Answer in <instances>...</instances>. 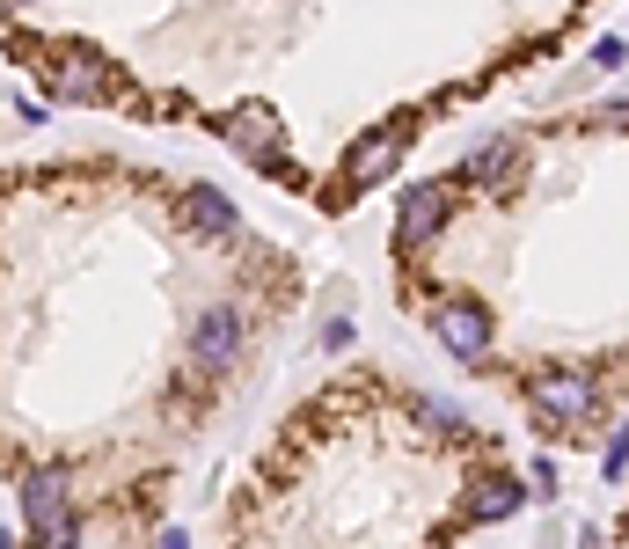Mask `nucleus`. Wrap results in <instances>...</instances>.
Instances as JSON below:
<instances>
[{"mask_svg":"<svg viewBox=\"0 0 629 549\" xmlns=\"http://www.w3.org/2000/svg\"><path fill=\"white\" fill-rule=\"evenodd\" d=\"M242 337H249L242 308H206L191 322V373H228L242 359Z\"/></svg>","mask_w":629,"mask_h":549,"instance_id":"20e7f679","label":"nucleus"},{"mask_svg":"<svg viewBox=\"0 0 629 549\" xmlns=\"http://www.w3.org/2000/svg\"><path fill=\"white\" fill-rule=\"evenodd\" d=\"M425 330L439 337V352L469 359V367H483L490 359V337H498V322H490L483 301H469V293H447V301L425 308Z\"/></svg>","mask_w":629,"mask_h":549,"instance_id":"f03ea898","label":"nucleus"},{"mask_svg":"<svg viewBox=\"0 0 629 549\" xmlns=\"http://www.w3.org/2000/svg\"><path fill=\"white\" fill-rule=\"evenodd\" d=\"M183 228L206 234V242H228V234H242V213H234V198H228V191L191 183V191H183Z\"/></svg>","mask_w":629,"mask_h":549,"instance_id":"39448f33","label":"nucleus"},{"mask_svg":"<svg viewBox=\"0 0 629 549\" xmlns=\"http://www.w3.org/2000/svg\"><path fill=\"white\" fill-rule=\"evenodd\" d=\"M622 469H629V426L615 432V440H608V455H600V477H608V483L622 477Z\"/></svg>","mask_w":629,"mask_h":549,"instance_id":"423d86ee","label":"nucleus"},{"mask_svg":"<svg viewBox=\"0 0 629 549\" xmlns=\"http://www.w3.org/2000/svg\"><path fill=\"white\" fill-rule=\"evenodd\" d=\"M161 549H191V542H183V535H161Z\"/></svg>","mask_w":629,"mask_h":549,"instance_id":"6e6552de","label":"nucleus"},{"mask_svg":"<svg viewBox=\"0 0 629 549\" xmlns=\"http://www.w3.org/2000/svg\"><path fill=\"white\" fill-rule=\"evenodd\" d=\"M527 410H535V426L557 432V440H586L578 426H593L600 381L593 373H535V381H527Z\"/></svg>","mask_w":629,"mask_h":549,"instance_id":"f257e3e1","label":"nucleus"},{"mask_svg":"<svg viewBox=\"0 0 629 549\" xmlns=\"http://www.w3.org/2000/svg\"><path fill=\"white\" fill-rule=\"evenodd\" d=\"M447 220H455V183H447V177L418 183V191H402L396 198V257H418V249L432 242Z\"/></svg>","mask_w":629,"mask_h":549,"instance_id":"7ed1b4c3","label":"nucleus"},{"mask_svg":"<svg viewBox=\"0 0 629 549\" xmlns=\"http://www.w3.org/2000/svg\"><path fill=\"white\" fill-rule=\"evenodd\" d=\"M622 59H629V44H622V37H600V44H593V67H622Z\"/></svg>","mask_w":629,"mask_h":549,"instance_id":"0eeeda50","label":"nucleus"}]
</instances>
